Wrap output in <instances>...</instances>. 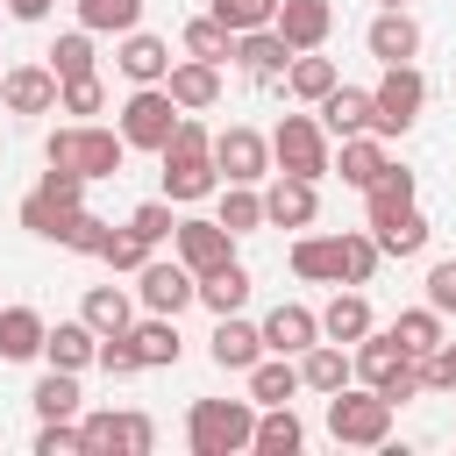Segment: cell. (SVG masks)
Here are the masks:
<instances>
[{
    "label": "cell",
    "instance_id": "obj_1",
    "mask_svg": "<svg viewBox=\"0 0 456 456\" xmlns=\"http://www.w3.org/2000/svg\"><path fill=\"white\" fill-rule=\"evenodd\" d=\"M121 157H128V135H121V128H93V121H64V128H50V142H43V164L78 171V178H114Z\"/></svg>",
    "mask_w": 456,
    "mask_h": 456
},
{
    "label": "cell",
    "instance_id": "obj_2",
    "mask_svg": "<svg viewBox=\"0 0 456 456\" xmlns=\"http://www.w3.org/2000/svg\"><path fill=\"white\" fill-rule=\"evenodd\" d=\"M328 435L342 449H385L392 442V399L378 385H342L328 392Z\"/></svg>",
    "mask_w": 456,
    "mask_h": 456
},
{
    "label": "cell",
    "instance_id": "obj_3",
    "mask_svg": "<svg viewBox=\"0 0 456 456\" xmlns=\"http://www.w3.org/2000/svg\"><path fill=\"white\" fill-rule=\"evenodd\" d=\"M249 435H256V399H192L185 413L192 456H235L249 449Z\"/></svg>",
    "mask_w": 456,
    "mask_h": 456
},
{
    "label": "cell",
    "instance_id": "obj_4",
    "mask_svg": "<svg viewBox=\"0 0 456 456\" xmlns=\"http://www.w3.org/2000/svg\"><path fill=\"white\" fill-rule=\"evenodd\" d=\"M178 100L164 93V86H135L128 100H121V135H128V150H171V135H178Z\"/></svg>",
    "mask_w": 456,
    "mask_h": 456
},
{
    "label": "cell",
    "instance_id": "obj_5",
    "mask_svg": "<svg viewBox=\"0 0 456 456\" xmlns=\"http://www.w3.org/2000/svg\"><path fill=\"white\" fill-rule=\"evenodd\" d=\"M271 164H278V171H299V178H321V171H335L328 128H321L314 114H285V121L271 128Z\"/></svg>",
    "mask_w": 456,
    "mask_h": 456
},
{
    "label": "cell",
    "instance_id": "obj_6",
    "mask_svg": "<svg viewBox=\"0 0 456 456\" xmlns=\"http://www.w3.org/2000/svg\"><path fill=\"white\" fill-rule=\"evenodd\" d=\"M370 100H378V135H406L413 114H420V100H428V78L413 64H385V78L370 86Z\"/></svg>",
    "mask_w": 456,
    "mask_h": 456
},
{
    "label": "cell",
    "instance_id": "obj_7",
    "mask_svg": "<svg viewBox=\"0 0 456 456\" xmlns=\"http://www.w3.org/2000/svg\"><path fill=\"white\" fill-rule=\"evenodd\" d=\"M214 164L228 185H256V178H271V135L228 121V128H214Z\"/></svg>",
    "mask_w": 456,
    "mask_h": 456
},
{
    "label": "cell",
    "instance_id": "obj_8",
    "mask_svg": "<svg viewBox=\"0 0 456 456\" xmlns=\"http://www.w3.org/2000/svg\"><path fill=\"white\" fill-rule=\"evenodd\" d=\"M135 299H142V314H185V306L200 299V278H192L178 256H171V264L150 256V264L135 271Z\"/></svg>",
    "mask_w": 456,
    "mask_h": 456
},
{
    "label": "cell",
    "instance_id": "obj_9",
    "mask_svg": "<svg viewBox=\"0 0 456 456\" xmlns=\"http://www.w3.org/2000/svg\"><path fill=\"white\" fill-rule=\"evenodd\" d=\"M57 93H64V78L50 64H7L0 71V107L7 114H57Z\"/></svg>",
    "mask_w": 456,
    "mask_h": 456
},
{
    "label": "cell",
    "instance_id": "obj_10",
    "mask_svg": "<svg viewBox=\"0 0 456 456\" xmlns=\"http://www.w3.org/2000/svg\"><path fill=\"white\" fill-rule=\"evenodd\" d=\"M214 185H221V164H214V150H185V142H171V150H164V200L192 207V200H207Z\"/></svg>",
    "mask_w": 456,
    "mask_h": 456
},
{
    "label": "cell",
    "instance_id": "obj_11",
    "mask_svg": "<svg viewBox=\"0 0 456 456\" xmlns=\"http://www.w3.org/2000/svg\"><path fill=\"white\" fill-rule=\"evenodd\" d=\"M171 249H178V264H185L192 278L235 264V235H228L221 221H178V228H171Z\"/></svg>",
    "mask_w": 456,
    "mask_h": 456
},
{
    "label": "cell",
    "instance_id": "obj_12",
    "mask_svg": "<svg viewBox=\"0 0 456 456\" xmlns=\"http://www.w3.org/2000/svg\"><path fill=\"white\" fill-rule=\"evenodd\" d=\"M321 178H299V171H278L271 185H264V221L271 228H314V214H321V192H314Z\"/></svg>",
    "mask_w": 456,
    "mask_h": 456
},
{
    "label": "cell",
    "instance_id": "obj_13",
    "mask_svg": "<svg viewBox=\"0 0 456 456\" xmlns=\"http://www.w3.org/2000/svg\"><path fill=\"white\" fill-rule=\"evenodd\" d=\"M292 278H306V285H349V235H299L292 242Z\"/></svg>",
    "mask_w": 456,
    "mask_h": 456
},
{
    "label": "cell",
    "instance_id": "obj_14",
    "mask_svg": "<svg viewBox=\"0 0 456 456\" xmlns=\"http://www.w3.org/2000/svg\"><path fill=\"white\" fill-rule=\"evenodd\" d=\"M363 43H370L378 64H413V57H420V21H413L406 7H378L370 28H363Z\"/></svg>",
    "mask_w": 456,
    "mask_h": 456
},
{
    "label": "cell",
    "instance_id": "obj_15",
    "mask_svg": "<svg viewBox=\"0 0 456 456\" xmlns=\"http://www.w3.org/2000/svg\"><path fill=\"white\" fill-rule=\"evenodd\" d=\"M292 50H321L335 36V0H278V21H271Z\"/></svg>",
    "mask_w": 456,
    "mask_h": 456
},
{
    "label": "cell",
    "instance_id": "obj_16",
    "mask_svg": "<svg viewBox=\"0 0 456 456\" xmlns=\"http://www.w3.org/2000/svg\"><path fill=\"white\" fill-rule=\"evenodd\" d=\"M114 64H121V78H128V86H164V78H171V43H164V36L128 28V36H121V50H114Z\"/></svg>",
    "mask_w": 456,
    "mask_h": 456
},
{
    "label": "cell",
    "instance_id": "obj_17",
    "mask_svg": "<svg viewBox=\"0 0 456 456\" xmlns=\"http://www.w3.org/2000/svg\"><path fill=\"white\" fill-rule=\"evenodd\" d=\"M314 342H321V314H314V306L285 299V306H271V314H264V349L299 356V349H314Z\"/></svg>",
    "mask_w": 456,
    "mask_h": 456
},
{
    "label": "cell",
    "instance_id": "obj_18",
    "mask_svg": "<svg viewBox=\"0 0 456 456\" xmlns=\"http://www.w3.org/2000/svg\"><path fill=\"white\" fill-rule=\"evenodd\" d=\"M292 57H299V50H292L278 28H242V36H235V64H242L249 78H271V86H278Z\"/></svg>",
    "mask_w": 456,
    "mask_h": 456
},
{
    "label": "cell",
    "instance_id": "obj_19",
    "mask_svg": "<svg viewBox=\"0 0 456 456\" xmlns=\"http://www.w3.org/2000/svg\"><path fill=\"white\" fill-rule=\"evenodd\" d=\"M349 356H356V378H363V385H378V392H385V385H392V378H399V370L413 363V349H406V342H399L392 328H385V335L370 328V335H363V342H356Z\"/></svg>",
    "mask_w": 456,
    "mask_h": 456
},
{
    "label": "cell",
    "instance_id": "obj_20",
    "mask_svg": "<svg viewBox=\"0 0 456 456\" xmlns=\"http://www.w3.org/2000/svg\"><path fill=\"white\" fill-rule=\"evenodd\" d=\"M164 93H171L185 114H207V107L221 100V64H207V57H185V64H171Z\"/></svg>",
    "mask_w": 456,
    "mask_h": 456
},
{
    "label": "cell",
    "instance_id": "obj_21",
    "mask_svg": "<svg viewBox=\"0 0 456 456\" xmlns=\"http://www.w3.org/2000/svg\"><path fill=\"white\" fill-rule=\"evenodd\" d=\"M321 128L342 142V135H363V128H378V100L363 93V86H335L328 100H321Z\"/></svg>",
    "mask_w": 456,
    "mask_h": 456
},
{
    "label": "cell",
    "instance_id": "obj_22",
    "mask_svg": "<svg viewBox=\"0 0 456 456\" xmlns=\"http://www.w3.org/2000/svg\"><path fill=\"white\" fill-rule=\"evenodd\" d=\"M43 356L57 363V370H86V363H100V328L78 314V321H57L50 335H43Z\"/></svg>",
    "mask_w": 456,
    "mask_h": 456
},
{
    "label": "cell",
    "instance_id": "obj_23",
    "mask_svg": "<svg viewBox=\"0 0 456 456\" xmlns=\"http://www.w3.org/2000/svg\"><path fill=\"white\" fill-rule=\"evenodd\" d=\"M299 378H306V392H321V399H328V392H342V385L356 378V356H349L342 342H328V335H321L314 349H299Z\"/></svg>",
    "mask_w": 456,
    "mask_h": 456
},
{
    "label": "cell",
    "instance_id": "obj_24",
    "mask_svg": "<svg viewBox=\"0 0 456 456\" xmlns=\"http://www.w3.org/2000/svg\"><path fill=\"white\" fill-rule=\"evenodd\" d=\"M385 164H392V157H385V135H378V128L342 135V150H335V178H342V185H356V192H363V185H370Z\"/></svg>",
    "mask_w": 456,
    "mask_h": 456
},
{
    "label": "cell",
    "instance_id": "obj_25",
    "mask_svg": "<svg viewBox=\"0 0 456 456\" xmlns=\"http://www.w3.org/2000/svg\"><path fill=\"white\" fill-rule=\"evenodd\" d=\"M370 328H378V321H370V299H363L356 285H349V292H335V299L321 306V335H328V342H342V349H356Z\"/></svg>",
    "mask_w": 456,
    "mask_h": 456
},
{
    "label": "cell",
    "instance_id": "obj_26",
    "mask_svg": "<svg viewBox=\"0 0 456 456\" xmlns=\"http://www.w3.org/2000/svg\"><path fill=\"white\" fill-rule=\"evenodd\" d=\"M264 356V328H249L242 314H214V363L221 370H249Z\"/></svg>",
    "mask_w": 456,
    "mask_h": 456
},
{
    "label": "cell",
    "instance_id": "obj_27",
    "mask_svg": "<svg viewBox=\"0 0 456 456\" xmlns=\"http://www.w3.org/2000/svg\"><path fill=\"white\" fill-rule=\"evenodd\" d=\"M292 392H306V378H299V363H292V356H278V349H271V356H256V363H249V399H256V406H292Z\"/></svg>",
    "mask_w": 456,
    "mask_h": 456
},
{
    "label": "cell",
    "instance_id": "obj_28",
    "mask_svg": "<svg viewBox=\"0 0 456 456\" xmlns=\"http://www.w3.org/2000/svg\"><path fill=\"white\" fill-rule=\"evenodd\" d=\"M43 335H50V321H43L36 306H0V363L43 356Z\"/></svg>",
    "mask_w": 456,
    "mask_h": 456
},
{
    "label": "cell",
    "instance_id": "obj_29",
    "mask_svg": "<svg viewBox=\"0 0 456 456\" xmlns=\"http://www.w3.org/2000/svg\"><path fill=\"white\" fill-rule=\"evenodd\" d=\"M28 406L43 413V420H78V406H86V392H78V370H43L36 378V392H28Z\"/></svg>",
    "mask_w": 456,
    "mask_h": 456
},
{
    "label": "cell",
    "instance_id": "obj_30",
    "mask_svg": "<svg viewBox=\"0 0 456 456\" xmlns=\"http://www.w3.org/2000/svg\"><path fill=\"white\" fill-rule=\"evenodd\" d=\"M335 86H342V78H335V64H328L321 50H299V57L285 64V93H292V100H306V107H321Z\"/></svg>",
    "mask_w": 456,
    "mask_h": 456
},
{
    "label": "cell",
    "instance_id": "obj_31",
    "mask_svg": "<svg viewBox=\"0 0 456 456\" xmlns=\"http://www.w3.org/2000/svg\"><path fill=\"white\" fill-rule=\"evenodd\" d=\"M370 235H378L385 256H420V249H428V214H420V207H399V214L370 221Z\"/></svg>",
    "mask_w": 456,
    "mask_h": 456
},
{
    "label": "cell",
    "instance_id": "obj_32",
    "mask_svg": "<svg viewBox=\"0 0 456 456\" xmlns=\"http://www.w3.org/2000/svg\"><path fill=\"white\" fill-rule=\"evenodd\" d=\"M128 342L142 349V363H150V370L178 363V349H185V342H178V314H142V321L128 328Z\"/></svg>",
    "mask_w": 456,
    "mask_h": 456
},
{
    "label": "cell",
    "instance_id": "obj_33",
    "mask_svg": "<svg viewBox=\"0 0 456 456\" xmlns=\"http://www.w3.org/2000/svg\"><path fill=\"white\" fill-rule=\"evenodd\" d=\"M299 442H306V428H299L292 406H264L256 413V435H249L256 456H299Z\"/></svg>",
    "mask_w": 456,
    "mask_h": 456
},
{
    "label": "cell",
    "instance_id": "obj_34",
    "mask_svg": "<svg viewBox=\"0 0 456 456\" xmlns=\"http://www.w3.org/2000/svg\"><path fill=\"white\" fill-rule=\"evenodd\" d=\"M78 314H86V321H93L100 335H128V328H135V299H128L121 285H93Z\"/></svg>",
    "mask_w": 456,
    "mask_h": 456
},
{
    "label": "cell",
    "instance_id": "obj_35",
    "mask_svg": "<svg viewBox=\"0 0 456 456\" xmlns=\"http://www.w3.org/2000/svg\"><path fill=\"white\" fill-rule=\"evenodd\" d=\"M363 207H370V221H385V214L413 207V171H406V164H385V171L363 185Z\"/></svg>",
    "mask_w": 456,
    "mask_h": 456
},
{
    "label": "cell",
    "instance_id": "obj_36",
    "mask_svg": "<svg viewBox=\"0 0 456 456\" xmlns=\"http://www.w3.org/2000/svg\"><path fill=\"white\" fill-rule=\"evenodd\" d=\"M242 299H249V271L242 264H221V271L200 278V306L207 314H242Z\"/></svg>",
    "mask_w": 456,
    "mask_h": 456
},
{
    "label": "cell",
    "instance_id": "obj_37",
    "mask_svg": "<svg viewBox=\"0 0 456 456\" xmlns=\"http://www.w3.org/2000/svg\"><path fill=\"white\" fill-rule=\"evenodd\" d=\"M78 28L128 36V28H142V0H78Z\"/></svg>",
    "mask_w": 456,
    "mask_h": 456
},
{
    "label": "cell",
    "instance_id": "obj_38",
    "mask_svg": "<svg viewBox=\"0 0 456 456\" xmlns=\"http://www.w3.org/2000/svg\"><path fill=\"white\" fill-rule=\"evenodd\" d=\"M214 221H221L228 235H256V228H264V192H256V185H228Z\"/></svg>",
    "mask_w": 456,
    "mask_h": 456
},
{
    "label": "cell",
    "instance_id": "obj_39",
    "mask_svg": "<svg viewBox=\"0 0 456 456\" xmlns=\"http://www.w3.org/2000/svg\"><path fill=\"white\" fill-rule=\"evenodd\" d=\"M392 335H399V342H406L413 356H435V349L449 342V335H442V314H435V306H406V314L392 321Z\"/></svg>",
    "mask_w": 456,
    "mask_h": 456
},
{
    "label": "cell",
    "instance_id": "obj_40",
    "mask_svg": "<svg viewBox=\"0 0 456 456\" xmlns=\"http://www.w3.org/2000/svg\"><path fill=\"white\" fill-rule=\"evenodd\" d=\"M185 57H207V64L235 57V28H221L214 14H192V21H185Z\"/></svg>",
    "mask_w": 456,
    "mask_h": 456
},
{
    "label": "cell",
    "instance_id": "obj_41",
    "mask_svg": "<svg viewBox=\"0 0 456 456\" xmlns=\"http://www.w3.org/2000/svg\"><path fill=\"white\" fill-rule=\"evenodd\" d=\"M50 71H57V78H86V71H93V28L57 36V43H50Z\"/></svg>",
    "mask_w": 456,
    "mask_h": 456
},
{
    "label": "cell",
    "instance_id": "obj_42",
    "mask_svg": "<svg viewBox=\"0 0 456 456\" xmlns=\"http://www.w3.org/2000/svg\"><path fill=\"white\" fill-rule=\"evenodd\" d=\"M207 14H214L221 28L242 36V28H271V21H278V0H214Z\"/></svg>",
    "mask_w": 456,
    "mask_h": 456
},
{
    "label": "cell",
    "instance_id": "obj_43",
    "mask_svg": "<svg viewBox=\"0 0 456 456\" xmlns=\"http://www.w3.org/2000/svg\"><path fill=\"white\" fill-rule=\"evenodd\" d=\"M57 242H64V249H78V256H100L107 221H100V214H86V207H71V214H64V228H57Z\"/></svg>",
    "mask_w": 456,
    "mask_h": 456
},
{
    "label": "cell",
    "instance_id": "obj_44",
    "mask_svg": "<svg viewBox=\"0 0 456 456\" xmlns=\"http://www.w3.org/2000/svg\"><path fill=\"white\" fill-rule=\"evenodd\" d=\"M100 264H107V271H142V264H150V242H142L135 228H107Z\"/></svg>",
    "mask_w": 456,
    "mask_h": 456
},
{
    "label": "cell",
    "instance_id": "obj_45",
    "mask_svg": "<svg viewBox=\"0 0 456 456\" xmlns=\"http://www.w3.org/2000/svg\"><path fill=\"white\" fill-rule=\"evenodd\" d=\"M57 107H64V114H78V121H86V114H100V107H107V86H100V71H86V78H64Z\"/></svg>",
    "mask_w": 456,
    "mask_h": 456
},
{
    "label": "cell",
    "instance_id": "obj_46",
    "mask_svg": "<svg viewBox=\"0 0 456 456\" xmlns=\"http://www.w3.org/2000/svg\"><path fill=\"white\" fill-rule=\"evenodd\" d=\"M36 456H86V428L78 420H43L36 428Z\"/></svg>",
    "mask_w": 456,
    "mask_h": 456
},
{
    "label": "cell",
    "instance_id": "obj_47",
    "mask_svg": "<svg viewBox=\"0 0 456 456\" xmlns=\"http://www.w3.org/2000/svg\"><path fill=\"white\" fill-rule=\"evenodd\" d=\"M100 370H107V378H135V370H150V363H142V349H135L128 335H100Z\"/></svg>",
    "mask_w": 456,
    "mask_h": 456
},
{
    "label": "cell",
    "instance_id": "obj_48",
    "mask_svg": "<svg viewBox=\"0 0 456 456\" xmlns=\"http://www.w3.org/2000/svg\"><path fill=\"white\" fill-rule=\"evenodd\" d=\"M86 456H121V413H78Z\"/></svg>",
    "mask_w": 456,
    "mask_h": 456
},
{
    "label": "cell",
    "instance_id": "obj_49",
    "mask_svg": "<svg viewBox=\"0 0 456 456\" xmlns=\"http://www.w3.org/2000/svg\"><path fill=\"white\" fill-rule=\"evenodd\" d=\"M128 228H135V235H142V242L157 249V242H164V235L178 228V221H171V200H142V207L128 214Z\"/></svg>",
    "mask_w": 456,
    "mask_h": 456
},
{
    "label": "cell",
    "instance_id": "obj_50",
    "mask_svg": "<svg viewBox=\"0 0 456 456\" xmlns=\"http://www.w3.org/2000/svg\"><path fill=\"white\" fill-rule=\"evenodd\" d=\"M157 449V420L150 413H121V456H150Z\"/></svg>",
    "mask_w": 456,
    "mask_h": 456
},
{
    "label": "cell",
    "instance_id": "obj_51",
    "mask_svg": "<svg viewBox=\"0 0 456 456\" xmlns=\"http://www.w3.org/2000/svg\"><path fill=\"white\" fill-rule=\"evenodd\" d=\"M428 306H435V314H456V256L428 271Z\"/></svg>",
    "mask_w": 456,
    "mask_h": 456
},
{
    "label": "cell",
    "instance_id": "obj_52",
    "mask_svg": "<svg viewBox=\"0 0 456 456\" xmlns=\"http://www.w3.org/2000/svg\"><path fill=\"white\" fill-rule=\"evenodd\" d=\"M50 7H57V0H7V14H14V21H43Z\"/></svg>",
    "mask_w": 456,
    "mask_h": 456
},
{
    "label": "cell",
    "instance_id": "obj_53",
    "mask_svg": "<svg viewBox=\"0 0 456 456\" xmlns=\"http://www.w3.org/2000/svg\"><path fill=\"white\" fill-rule=\"evenodd\" d=\"M378 7H406V0H378Z\"/></svg>",
    "mask_w": 456,
    "mask_h": 456
}]
</instances>
